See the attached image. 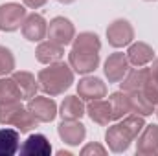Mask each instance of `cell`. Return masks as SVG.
Returning a JSON list of instances; mask_svg holds the SVG:
<instances>
[{"label": "cell", "instance_id": "6da1fadb", "mask_svg": "<svg viewBox=\"0 0 158 156\" xmlns=\"http://www.w3.org/2000/svg\"><path fill=\"white\" fill-rule=\"evenodd\" d=\"M143 127H145V121H143V116H140V114L131 112L125 117H121L119 123L109 127L105 132V142H107L109 149L116 154L125 153L131 147V143L140 136Z\"/></svg>", "mask_w": 158, "mask_h": 156}, {"label": "cell", "instance_id": "7a4b0ae2", "mask_svg": "<svg viewBox=\"0 0 158 156\" xmlns=\"http://www.w3.org/2000/svg\"><path fill=\"white\" fill-rule=\"evenodd\" d=\"M37 81H39V88L48 94V96H61L64 94L72 83H74V70L70 64L64 63H53L48 64V68H42L37 74Z\"/></svg>", "mask_w": 158, "mask_h": 156}, {"label": "cell", "instance_id": "3957f363", "mask_svg": "<svg viewBox=\"0 0 158 156\" xmlns=\"http://www.w3.org/2000/svg\"><path fill=\"white\" fill-rule=\"evenodd\" d=\"M37 119L22 105V101L0 103V125H11L19 132H30L37 127Z\"/></svg>", "mask_w": 158, "mask_h": 156}, {"label": "cell", "instance_id": "277c9868", "mask_svg": "<svg viewBox=\"0 0 158 156\" xmlns=\"http://www.w3.org/2000/svg\"><path fill=\"white\" fill-rule=\"evenodd\" d=\"M26 18V7L20 4H4L0 6V30L2 31H17Z\"/></svg>", "mask_w": 158, "mask_h": 156}, {"label": "cell", "instance_id": "5b68a950", "mask_svg": "<svg viewBox=\"0 0 158 156\" xmlns=\"http://www.w3.org/2000/svg\"><path fill=\"white\" fill-rule=\"evenodd\" d=\"M46 37L50 40H53L55 44L68 46V44H72V40L76 37V28H74V24L68 18L55 17L48 24V35Z\"/></svg>", "mask_w": 158, "mask_h": 156}, {"label": "cell", "instance_id": "8992f818", "mask_svg": "<svg viewBox=\"0 0 158 156\" xmlns=\"http://www.w3.org/2000/svg\"><path fill=\"white\" fill-rule=\"evenodd\" d=\"M26 109L31 112V116L35 117L39 123H50L53 121L55 116L59 114L57 112V103L50 97H44V96H35L28 101Z\"/></svg>", "mask_w": 158, "mask_h": 156}, {"label": "cell", "instance_id": "52a82bcc", "mask_svg": "<svg viewBox=\"0 0 158 156\" xmlns=\"http://www.w3.org/2000/svg\"><path fill=\"white\" fill-rule=\"evenodd\" d=\"M107 39L112 48H125L134 40V28L129 20L118 18L107 28Z\"/></svg>", "mask_w": 158, "mask_h": 156}, {"label": "cell", "instance_id": "ba28073f", "mask_svg": "<svg viewBox=\"0 0 158 156\" xmlns=\"http://www.w3.org/2000/svg\"><path fill=\"white\" fill-rule=\"evenodd\" d=\"M20 31H22V35H24L26 40H30V42H40V40L46 39V35H48V22L39 13L26 15L24 22L20 26Z\"/></svg>", "mask_w": 158, "mask_h": 156}, {"label": "cell", "instance_id": "9c48e42d", "mask_svg": "<svg viewBox=\"0 0 158 156\" xmlns=\"http://www.w3.org/2000/svg\"><path fill=\"white\" fill-rule=\"evenodd\" d=\"M57 134L66 145L76 147L81 142H85L86 129H85V125L79 119H63L59 123V127H57Z\"/></svg>", "mask_w": 158, "mask_h": 156}, {"label": "cell", "instance_id": "30bf717a", "mask_svg": "<svg viewBox=\"0 0 158 156\" xmlns=\"http://www.w3.org/2000/svg\"><path fill=\"white\" fill-rule=\"evenodd\" d=\"M103 70H105V77L109 79V83H119L131 70V63L127 59V53H121V51L110 53L105 61Z\"/></svg>", "mask_w": 158, "mask_h": 156}, {"label": "cell", "instance_id": "8fae6325", "mask_svg": "<svg viewBox=\"0 0 158 156\" xmlns=\"http://www.w3.org/2000/svg\"><path fill=\"white\" fill-rule=\"evenodd\" d=\"M68 64L72 66V70L81 76H88L92 74L98 64H99V53H86V51H76L70 50L68 53Z\"/></svg>", "mask_w": 158, "mask_h": 156}, {"label": "cell", "instance_id": "7c38bea8", "mask_svg": "<svg viewBox=\"0 0 158 156\" xmlns=\"http://www.w3.org/2000/svg\"><path fill=\"white\" fill-rule=\"evenodd\" d=\"M136 154L156 156L158 154V125H145L136 142Z\"/></svg>", "mask_w": 158, "mask_h": 156}, {"label": "cell", "instance_id": "4fadbf2b", "mask_svg": "<svg viewBox=\"0 0 158 156\" xmlns=\"http://www.w3.org/2000/svg\"><path fill=\"white\" fill-rule=\"evenodd\" d=\"M77 96L83 101L103 99L107 96V84L99 77H83L77 83Z\"/></svg>", "mask_w": 158, "mask_h": 156}, {"label": "cell", "instance_id": "5bb4252c", "mask_svg": "<svg viewBox=\"0 0 158 156\" xmlns=\"http://www.w3.org/2000/svg\"><path fill=\"white\" fill-rule=\"evenodd\" d=\"M64 57V46L55 44L53 40H40L35 50V59L42 64H53L59 63Z\"/></svg>", "mask_w": 158, "mask_h": 156}, {"label": "cell", "instance_id": "9a60e30c", "mask_svg": "<svg viewBox=\"0 0 158 156\" xmlns=\"http://www.w3.org/2000/svg\"><path fill=\"white\" fill-rule=\"evenodd\" d=\"M86 114H88V117H90L94 123H98V125H109L110 121H114V114H112L110 101H105V99L88 101Z\"/></svg>", "mask_w": 158, "mask_h": 156}, {"label": "cell", "instance_id": "2e32d148", "mask_svg": "<svg viewBox=\"0 0 158 156\" xmlns=\"http://www.w3.org/2000/svg\"><path fill=\"white\" fill-rule=\"evenodd\" d=\"M22 156H50L52 154V145L44 134H30L24 145L20 147Z\"/></svg>", "mask_w": 158, "mask_h": 156}, {"label": "cell", "instance_id": "e0dca14e", "mask_svg": "<svg viewBox=\"0 0 158 156\" xmlns=\"http://www.w3.org/2000/svg\"><path fill=\"white\" fill-rule=\"evenodd\" d=\"M149 77H151L149 68H145V66H136V68H132V70L127 72V76L119 81V86H121L123 92L142 90L143 84L149 81Z\"/></svg>", "mask_w": 158, "mask_h": 156}, {"label": "cell", "instance_id": "ac0fdd59", "mask_svg": "<svg viewBox=\"0 0 158 156\" xmlns=\"http://www.w3.org/2000/svg\"><path fill=\"white\" fill-rule=\"evenodd\" d=\"M127 59L132 66H147L155 59V50L145 42H131L127 50Z\"/></svg>", "mask_w": 158, "mask_h": 156}, {"label": "cell", "instance_id": "d6986e66", "mask_svg": "<svg viewBox=\"0 0 158 156\" xmlns=\"http://www.w3.org/2000/svg\"><path fill=\"white\" fill-rule=\"evenodd\" d=\"M11 77H13V81L17 83V86L20 88L22 101H30L31 97H35V96H37L39 81L35 79L33 74L24 72V70H19V72H11Z\"/></svg>", "mask_w": 158, "mask_h": 156}, {"label": "cell", "instance_id": "ffe728a7", "mask_svg": "<svg viewBox=\"0 0 158 156\" xmlns=\"http://www.w3.org/2000/svg\"><path fill=\"white\" fill-rule=\"evenodd\" d=\"M86 114V107L79 96H66L64 101L61 103L59 116L63 119H81Z\"/></svg>", "mask_w": 158, "mask_h": 156}, {"label": "cell", "instance_id": "44dd1931", "mask_svg": "<svg viewBox=\"0 0 158 156\" xmlns=\"http://www.w3.org/2000/svg\"><path fill=\"white\" fill-rule=\"evenodd\" d=\"M20 149V132L17 129H0V156H13Z\"/></svg>", "mask_w": 158, "mask_h": 156}, {"label": "cell", "instance_id": "7402d4cb", "mask_svg": "<svg viewBox=\"0 0 158 156\" xmlns=\"http://www.w3.org/2000/svg\"><path fill=\"white\" fill-rule=\"evenodd\" d=\"M72 50L76 51H86V53H99L101 50V40L92 31H83L72 40Z\"/></svg>", "mask_w": 158, "mask_h": 156}, {"label": "cell", "instance_id": "603a6c76", "mask_svg": "<svg viewBox=\"0 0 158 156\" xmlns=\"http://www.w3.org/2000/svg\"><path fill=\"white\" fill-rule=\"evenodd\" d=\"M129 96V103H131V112L140 114V116H151L155 112V105L143 96L142 90H134V92H127Z\"/></svg>", "mask_w": 158, "mask_h": 156}, {"label": "cell", "instance_id": "cb8c5ba5", "mask_svg": "<svg viewBox=\"0 0 158 156\" xmlns=\"http://www.w3.org/2000/svg\"><path fill=\"white\" fill-rule=\"evenodd\" d=\"M9 101H22L20 88L13 77H0V103H9Z\"/></svg>", "mask_w": 158, "mask_h": 156}, {"label": "cell", "instance_id": "d4e9b609", "mask_svg": "<svg viewBox=\"0 0 158 156\" xmlns=\"http://www.w3.org/2000/svg\"><path fill=\"white\" fill-rule=\"evenodd\" d=\"M109 101H110V107H112L114 119H121V117H125L127 114H131V103H129V96H127V92L119 90V92L110 94Z\"/></svg>", "mask_w": 158, "mask_h": 156}, {"label": "cell", "instance_id": "484cf974", "mask_svg": "<svg viewBox=\"0 0 158 156\" xmlns=\"http://www.w3.org/2000/svg\"><path fill=\"white\" fill-rule=\"evenodd\" d=\"M13 68H15V57H13V53L6 46H0V77L11 74Z\"/></svg>", "mask_w": 158, "mask_h": 156}, {"label": "cell", "instance_id": "4316f807", "mask_svg": "<svg viewBox=\"0 0 158 156\" xmlns=\"http://www.w3.org/2000/svg\"><path fill=\"white\" fill-rule=\"evenodd\" d=\"M142 92H143V96H145V97L155 105V107H158V83L155 81V79L149 77V81L143 84Z\"/></svg>", "mask_w": 158, "mask_h": 156}, {"label": "cell", "instance_id": "83f0119b", "mask_svg": "<svg viewBox=\"0 0 158 156\" xmlns=\"http://www.w3.org/2000/svg\"><path fill=\"white\" fill-rule=\"evenodd\" d=\"M90 154H98V156H105L107 154V149L99 143H88L81 149V156H90Z\"/></svg>", "mask_w": 158, "mask_h": 156}, {"label": "cell", "instance_id": "f1b7e54d", "mask_svg": "<svg viewBox=\"0 0 158 156\" xmlns=\"http://www.w3.org/2000/svg\"><path fill=\"white\" fill-rule=\"evenodd\" d=\"M22 2H24V6L30 7V9H39V7H42L48 0H22Z\"/></svg>", "mask_w": 158, "mask_h": 156}, {"label": "cell", "instance_id": "f546056e", "mask_svg": "<svg viewBox=\"0 0 158 156\" xmlns=\"http://www.w3.org/2000/svg\"><path fill=\"white\" fill-rule=\"evenodd\" d=\"M151 63H153V64L149 66V72H151V79H155V81L158 83V57H156V59H153Z\"/></svg>", "mask_w": 158, "mask_h": 156}, {"label": "cell", "instance_id": "4dcf8cb0", "mask_svg": "<svg viewBox=\"0 0 158 156\" xmlns=\"http://www.w3.org/2000/svg\"><path fill=\"white\" fill-rule=\"evenodd\" d=\"M57 2H61V4H72V2H76V0H57Z\"/></svg>", "mask_w": 158, "mask_h": 156}, {"label": "cell", "instance_id": "1f68e13d", "mask_svg": "<svg viewBox=\"0 0 158 156\" xmlns=\"http://www.w3.org/2000/svg\"><path fill=\"white\" fill-rule=\"evenodd\" d=\"M156 116H158V109H156Z\"/></svg>", "mask_w": 158, "mask_h": 156}, {"label": "cell", "instance_id": "d6a6232c", "mask_svg": "<svg viewBox=\"0 0 158 156\" xmlns=\"http://www.w3.org/2000/svg\"><path fill=\"white\" fill-rule=\"evenodd\" d=\"M149 2H153V0H149Z\"/></svg>", "mask_w": 158, "mask_h": 156}]
</instances>
